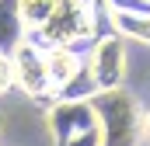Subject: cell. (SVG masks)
<instances>
[{
    "mask_svg": "<svg viewBox=\"0 0 150 146\" xmlns=\"http://www.w3.org/2000/svg\"><path fill=\"white\" fill-rule=\"evenodd\" d=\"M101 125V146H143L147 139V105L129 87L87 98Z\"/></svg>",
    "mask_w": 150,
    "mask_h": 146,
    "instance_id": "1",
    "label": "cell"
},
{
    "mask_svg": "<svg viewBox=\"0 0 150 146\" xmlns=\"http://www.w3.org/2000/svg\"><path fill=\"white\" fill-rule=\"evenodd\" d=\"M126 70H129L126 38H119L115 32H101L84 52V80L77 98H94L126 87Z\"/></svg>",
    "mask_w": 150,
    "mask_h": 146,
    "instance_id": "2",
    "label": "cell"
},
{
    "mask_svg": "<svg viewBox=\"0 0 150 146\" xmlns=\"http://www.w3.org/2000/svg\"><path fill=\"white\" fill-rule=\"evenodd\" d=\"M52 146H101V125L87 98H56L45 108Z\"/></svg>",
    "mask_w": 150,
    "mask_h": 146,
    "instance_id": "3",
    "label": "cell"
},
{
    "mask_svg": "<svg viewBox=\"0 0 150 146\" xmlns=\"http://www.w3.org/2000/svg\"><path fill=\"white\" fill-rule=\"evenodd\" d=\"M98 38V14L91 0H56V11L49 18V25L35 35V42H42L45 49L52 45H91Z\"/></svg>",
    "mask_w": 150,
    "mask_h": 146,
    "instance_id": "4",
    "label": "cell"
},
{
    "mask_svg": "<svg viewBox=\"0 0 150 146\" xmlns=\"http://www.w3.org/2000/svg\"><path fill=\"white\" fill-rule=\"evenodd\" d=\"M7 59H11V73H14V87H21L35 101H45V98L56 101V91H52V80H49V66H45V45L42 42L21 38L11 49Z\"/></svg>",
    "mask_w": 150,
    "mask_h": 146,
    "instance_id": "5",
    "label": "cell"
},
{
    "mask_svg": "<svg viewBox=\"0 0 150 146\" xmlns=\"http://www.w3.org/2000/svg\"><path fill=\"white\" fill-rule=\"evenodd\" d=\"M108 32H115L119 38H133L150 45V7H133L122 0H98Z\"/></svg>",
    "mask_w": 150,
    "mask_h": 146,
    "instance_id": "6",
    "label": "cell"
},
{
    "mask_svg": "<svg viewBox=\"0 0 150 146\" xmlns=\"http://www.w3.org/2000/svg\"><path fill=\"white\" fill-rule=\"evenodd\" d=\"M45 66H49L56 98H77L74 91H80L77 84L84 80V56L67 45H52V49H45Z\"/></svg>",
    "mask_w": 150,
    "mask_h": 146,
    "instance_id": "7",
    "label": "cell"
},
{
    "mask_svg": "<svg viewBox=\"0 0 150 146\" xmlns=\"http://www.w3.org/2000/svg\"><path fill=\"white\" fill-rule=\"evenodd\" d=\"M28 38L25 25H21V14H18V0H0V52L11 56V49Z\"/></svg>",
    "mask_w": 150,
    "mask_h": 146,
    "instance_id": "8",
    "label": "cell"
},
{
    "mask_svg": "<svg viewBox=\"0 0 150 146\" xmlns=\"http://www.w3.org/2000/svg\"><path fill=\"white\" fill-rule=\"evenodd\" d=\"M52 11H56V0H18V14H21V25H25L28 38H35L49 25Z\"/></svg>",
    "mask_w": 150,
    "mask_h": 146,
    "instance_id": "9",
    "label": "cell"
},
{
    "mask_svg": "<svg viewBox=\"0 0 150 146\" xmlns=\"http://www.w3.org/2000/svg\"><path fill=\"white\" fill-rule=\"evenodd\" d=\"M11 87H14V73H11V59H7V56L0 52V98H4V94H7Z\"/></svg>",
    "mask_w": 150,
    "mask_h": 146,
    "instance_id": "10",
    "label": "cell"
},
{
    "mask_svg": "<svg viewBox=\"0 0 150 146\" xmlns=\"http://www.w3.org/2000/svg\"><path fill=\"white\" fill-rule=\"evenodd\" d=\"M147 139H150V108H147Z\"/></svg>",
    "mask_w": 150,
    "mask_h": 146,
    "instance_id": "11",
    "label": "cell"
},
{
    "mask_svg": "<svg viewBox=\"0 0 150 146\" xmlns=\"http://www.w3.org/2000/svg\"><path fill=\"white\" fill-rule=\"evenodd\" d=\"M0 136H4V118H0Z\"/></svg>",
    "mask_w": 150,
    "mask_h": 146,
    "instance_id": "12",
    "label": "cell"
}]
</instances>
